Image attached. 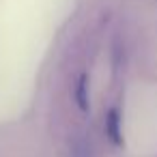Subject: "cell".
I'll use <instances>...</instances> for the list:
<instances>
[{"mask_svg": "<svg viewBox=\"0 0 157 157\" xmlns=\"http://www.w3.org/2000/svg\"><path fill=\"white\" fill-rule=\"evenodd\" d=\"M103 129H105V136L110 138L112 144H116V146L123 144V118H121V110H118V105H112V108L105 112Z\"/></svg>", "mask_w": 157, "mask_h": 157, "instance_id": "cell-1", "label": "cell"}, {"mask_svg": "<svg viewBox=\"0 0 157 157\" xmlns=\"http://www.w3.org/2000/svg\"><path fill=\"white\" fill-rule=\"evenodd\" d=\"M75 101L80 105V110H88V75L82 73L78 78V84H75Z\"/></svg>", "mask_w": 157, "mask_h": 157, "instance_id": "cell-2", "label": "cell"}]
</instances>
